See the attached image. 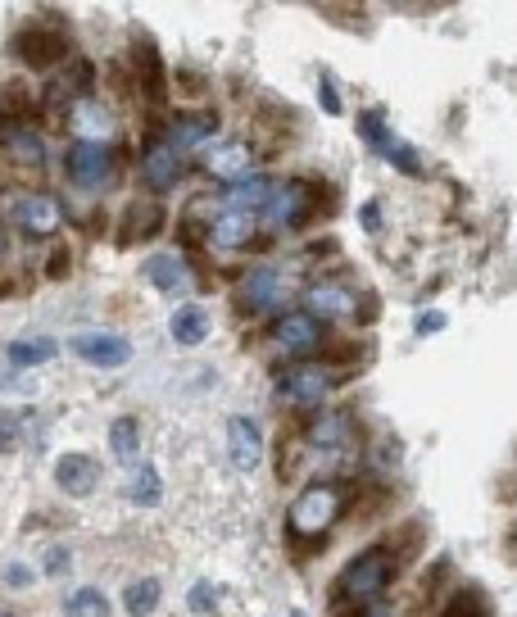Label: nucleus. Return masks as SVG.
<instances>
[{"instance_id":"nucleus-29","label":"nucleus","mask_w":517,"mask_h":617,"mask_svg":"<svg viewBox=\"0 0 517 617\" xmlns=\"http://www.w3.org/2000/svg\"><path fill=\"white\" fill-rule=\"evenodd\" d=\"M105 613H109V599L96 586H82L64 599V617H105Z\"/></svg>"},{"instance_id":"nucleus-33","label":"nucleus","mask_w":517,"mask_h":617,"mask_svg":"<svg viewBox=\"0 0 517 617\" xmlns=\"http://www.w3.org/2000/svg\"><path fill=\"white\" fill-rule=\"evenodd\" d=\"M23 413H14V409H0V454H14L19 450V441H23Z\"/></svg>"},{"instance_id":"nucleus-14","label":"nucleus","mask_w":517,"mask_h":617,"mask_svg":"<svg viewBox=\"0 0 517 617\" xmlns=\"http://www.w3.org/2000/svg\"><path fill=\"white\" fill-rule=\"evenodd\" d=\"M100 481V468L91 454H59L55 463V486L64 490V495H73V500H82V495H91Z\"/></svg>"},{"instance_id":"nucleus-3","label":"nucleus","mask_w":517,"mask_h":617,"mask_svg":"<svg viewBox=\"0 0 517 617\" xmlns=\"http://www.w3.org/2000/svg\"><path fill=\"white\" fill-rule=\"evenodd\" d=\"M309 214H313V187L300 182V177L277 182L273 196L264 200V223L273 227V232H295V227L309 223Z\"/></svg>"},{"instance_id":"nucleus-17","label":"nucleus","mask_w":517,"mask_h":617,"mask_svg":"<svg viewBox=\"0 0 517 617\" xmlns=\"http://www.w3.org/2000/svg\"><path fill=\"white\" fill-rule=\"evenodd\" d=\"M250 236H254V214H241V209H223L209 223L214 250H241V245H250Z\"/></svg>"},{"instance_id":"nucleus-40","label":"nucleus","mask_w":517,"mask_h":617,"mask_svg":"<svg viewBox=\"0 0 517 617\" xmlns=\"http://www.w3.org/2000/svg\"><path fill=\"white\" fill-rule=\"evenodd\" d=\"M381 209H377V200H368V205H363V227H368V232H377V227H381Z\"/></svg>"},{"instance_id":"nucleus-1","label":"nucleus","mask_w":517,"mask_h":617,"mask_svg":"<svg viewBox=\"0 0 517 617\" xmlns=\"http://www.w3.org/2000/svg\"><path fill=\"white\" fill-rule=\"evenodd\" d=\"M341 513H345L341 486L318 481V486H304L300 495H295L291 513H286V531H291L295 540H318V536H327V531L336 527Z\"/></svg>"},{"instance_id":"nucleus-42","label":"nucleus","mask_w":517,"mask_h":617,"mask_svg":"<svg viewBox=\"0 0 517 617\" xmlns=\"http://www.w3.org/2000/svg\"><path fill=\"white\" fill-rule=\"evenodd\" d=\"M363 617H395V613H391V608H381V604H372V608H368V613H363Z\"/></svg>"},{"instance_id":"nucleus-43","label":"nucleus","mask_w":517,"mask_h":617,"mask_svg":"<svg viewBox=\"0 0 517 617\" xmlns=\"http://www.w3.org/2000/svg\"><path fill=\"white\" fill-rule=\"evenodd\" d=\"M0 255H5V232H0Z\"/></svg>"},{"instance_id":"nucleus-35","label":"nucleus","mask_w":517,"mask_h":617,"mask_svg":"<svg viewBox=\"0 0 517 617\" xmlns=\"http://www.w3.org/2000/svg\"><path fill=\"white\" fill-rule=\"evenodd\" d=\"M5 586H14V590L32 586V568H28V563H10V568H5Z\"/></svg>"},{"instance_id":"nucleus-24","label":"nucleus","mask_w":517,"mask_h":617,"mask_svg":"<svg viewBox=\"0 0 517 617\" xmlns=\"http://www.w3.org/2000/svg\"><path fill=\"white\" fill-rule=\"evenodd\" d=\"M159 227H164V209L159 205H132L127 209V223H123V232H118V241H141V236H155Z\"/></svg>"},{"instance_id":"nucleus-22","label":"nucleus","mask_w":517,"mask_h":617,"mask_svg":"<svg viewBox=\"0 0 517 617\" xmlns=\"http://www.w3.org/2000/svg\"><path fill=\"white\" fill-rule=\"evenodd\" d=\"M91 78H96V69H91L87 59H78V64H73V73H64V78L50 82L46 100H50V105H64V100H69V105H78L82 91L91 87Z\"/></svg>"},{"instance_id":"nucleus-12","label":"nucleus","mask_w":517,"mask_h":617,"mask_svg":"<svg viewBox=\"0 0 517 617\" xmlns=\"http://www.w3.org/2000/svg\"><path fill=\"white\" fill-rule=\"evenodd\" d=\"M273 345L286 354H313L322 345V323L309 314H282L273 323Z\"/></svg>"},{"instance_id":"nucleus-30","label":"nucleus","mask_w":517,"mask_h":617,"mask_svg":"<svg viewBox=\"0 0 517 617\" xmlns=\"http://www.w3.org/2000/svg\"><path fill=\"white\" fill-rule=\"evenodd\" d=\"M445 617H490V604H486V595H481V590L459 586L454 595H449Z\"/></svg>"},{"instance_id":"nucleus-2","label":"nucleus","mask_w":517,"mask_h":617,"mask_svg":"<svg viewBox=\"0 0 517 617\" xmlns=\"http://www.w3.org/2000/svg\"><path fill=\"white\" fill-rule=\"evenodd\" d=\"M391 581H395V554L386 545H372L345 563L341 581H336V599L341 604H372Z\"/></svg>"},{"instance_id":"nucleus-32","label":"nucleus","mask_w":517,"mask_h":617,"mask_svg":"<svg viewBox=\"0 0 517 617\" xmlns=\"http://www.w3.org/2000/svg\"><path fill=\"white\" fill-rule=\"evenodd\" d=\"M377 155H381V159H391V164H395V168H400V173H422L418 155H413V150H409V146H404V141H400V137H391V132H386V137H381Z\"/></svg>"},{"instance_id":"nucleus-36","label":"nucleus","mask_w":517,"mask_h":617,"mask_svg":"<svg viewBox=\"0 0 517 617\" xmlns=\"http://www.w3.org/2000/svg\"><path fill=\"white\" fill-rule=\"evenodd\" d=\"M318 91H322V109H327V114H341V96H336V87H332L327 73L318 78Z\"/></svg>"},{"instance_id":"nucleus-5","label":"nucleus","mask_w":517,"mask_h":617,"mask_svg":"<svg viewBox=\"0 0 517 617\" xmlns=\"http://www.w3.org/2000/svg\"><path fill=\"white\" fill-rule=\"evenodd\" d=\"M291 295V277L282 268H254V273L241 277V291H236V304H241L245 314H273L277 304H286Z\"/></svg>"},{"instance_id":"nucleus-4","label":"nucleus","mask_w":517,"mask_h":617,"mask_svg":"<svg viewBox=\"0 0 517 617\" xmlns=\"http://www.w3.org/2000/svg\"><path fill=\"white\" fill-rule=\"evenodd\" d=\"M64 168H69L73 187L100 191V187H109V177H114V150H109V141H73Z\"/></svg>"},{"instance_id":"nucleus-45","label":"nucleus","mask_w":517,"mask_h":617,"mask_svg":"<svg viewBox=\"0 0 517 617\" xmlns=\"http://www.w3.org/2000/svg\"><path fill=\"white\" fill-rule=\"evenodd\" d=\"M295 617H300V613H295Z\"/></svg>"},{"instance_id":"nucleus-38","label":"nucleus","mask_w":517,"mask_h":617,"mask_svg":"<svg viewBox=\"0 0 517 617\" xmlns=\"http://www.w3.org/2000/svg\"><path fill=\"white\" fill-rule=\"evenodd\" d=\"M64 568H69V549H64V545H55V549H50V554H46V572H50V577H55V572H64Z\"/></svg>"},{"instance_id":"nucleus-15","label":"nucleus","mask_w":517,"mask_h":617,"mask_svg":"<svg viewBox=\"0 0 517 617\" xmlns=\"http://www.w3.org/2000/svg\"><path fill=\"white\" fill-rule=\"evenodd\" d=\"M141 177H146L150 191H173L177 182H182V155H173L164 141H155V146H146V155H141Z\"/></svg>"},{"instance_id":"nucleus-39","label":"nucleus","mask_w":517,"mask_h":617,"mask_svg":"<svg viewBox=\"0 0 517 617\" xmlns=\"http://www.w3.org/2000/svg\"><path fill=\"white\" fill-rule=\"evenodd\" d=\"M440 327H445V314H436V309L418 318V336H431V332H440Z\"/></svg>"},{"instance_id":"nucleus-21","label":"nucleus","mask_w":517,"mask_h":617,"mask_svg":"<svg viewBox=\"0 0 517 617\" xmlns=\"http://www.w3.org/2000/svg\"><path fill=\"white\" fill-rule=\"evenodd\" d=\"M168 332H173L177 345H200L209 336V314L200 304H182V309L168 318Z\"/></svg>"},{"instance_id":"nucleus-28","label":"nucleus","mask_w":517,"mask_h":617,"mask_svg":"<svg viewBox=\"0 0 517 617\" xmlns=\"http://www.w3.org/2000/svg\"><path fill=\"white\" fill-rule=\"evenodd\" d=\"M5 150H10L19 164H32V168L46 159V146H41V137H37V132H28V128H10V132H5Z\"/></svg>"},{"instance_id":"nucleus-26","label":"nucleus","mask_w":517,"mask_h":617,"mask_svg":"<svg viewBox=\"0 0 517 617\" xmlns=\"http://www.w3.org/2000/svg\"><path fill=\"white\" fill-rule=\"evenodd\" d=\"M159 595H164V590H159V581L155 577H141V581H132V586L123 590V608L132 617H150L159 608Z\"/></svg>"},{"instance_id":"nucleus-31","label":"nucleus","mask_w":517,"mask_h":617,"mask_svg":"<svg viewBox=\"0 0 517 617\" xmlns=\"http://www.w3.org/2000/svg\"><path fill=\"white\" fill-rule=\"evenodd\" d=\"M109 445H114L118 459H132V454L141 450V427H137V418H118L114 427H109Z\"/></svg>"},{"instance_id":"nucleus-7","label":"nucleus","mask_w":517,"mask_h":617,"mask_svg":"<svg viewBox=\"0 0 517 617\" xmlns=\"http://www.w3.org/2000/svg\"><path fill=\"white\" fill-rule=\"evenodd\" d=\"M10 218L28 236H50V232H59V223H64V205H59L55 196H46V191H23V196H14Z\"/></svg>"},{"instance_id":"nucleus-44","label":"nucleus","mask_w":517,"mask_h":617,"mask_svg":"<svg viewBox=\"0 0 517 617\" xmlns=\"http://www.w3.org/2000/svg\"><path fill=\"white\" fill-rule=\"evenodd\" d=\"M0 617H14V613H10V608H0Z\"/></svg>"},{"instance_id":"nucleus-16","label":"nucleus","mask_w":517,"mask_h":617,"mask_svg":"<svg viewBox=\"0 0 517 617\" xmlns=\"http://www.w3.org/2000/svg\"><path fill=\"white\" fill-rule=\"evenodd\" d=\"M250 159L254 155H250V146H245V141H214V146H209V155H205V168L232 187V182L250 177Z\"/></svg>"},{"instance_id":"nucleus-8","label":"nucleus","mask_w":517,"mask_h":617,"mask_svg":"<svg viewBox=\"0 0 517 617\" xmlns=\"http://www.w3.org/2000/svg\"><path fill=\"white\" fill-rule=\"evenodd\" d=\"M14 55L28 64V69H55L59 59L69 55V37L59 28H23L14 41Z\"/></svg>"},{"instance_id":"nucleus-10","label":"nucleus","mask_w":517,"mask_h":617,"mask_svg":"<svg viewBox=\"0 0 517 617\" xmlns=\"http://www.w3.org/2000/svg\"><path fill=\"white\" fill-rule=\"evenodd\" d=\"M73 354L82 363H91V368H123L132 359V345L114 332H82L73 336Z\"/></svg>"},{"instance_id":"nucleus-27","label":"nucleus","mask_w":517,"mask_h":617,"mask_svg":"<svg viewBox=\"0 0 517 617\" xmlns=\"http://www.w3.org/2000/svg\"><path fill=\"white\" fill-rule=\"evenodd\" d=\"M159 495H164V481H159V472L150 468V463H141V468L132 472V481H127V500L141 504V509H150V504H159Z\"/></svg>"},{"instance_id":"nucleus-9","label":"nucleus","mask_w":517,"mask_h":617,"mask_svg":"<svg viewBox=\"0 0 517 617\" xmlns=\"http://www.w3.org/2000/svg\"><path fill=\"white\" fill-rule=\"evenodd\" d=\"M304 314L318 318V323H341V318H354V309H359V300H354L350 286L341 282H313L309 291H304Z\"/></svg>"},{"instance_id":"nucleus-34","label":"nucleus","mask_w":517,"mask_h":617,"mask_svg":"<svg viewBox=\"0 0 517 617\" xmlns=\"http://www.w3.org/2000/svg\"><path fill=\"white\" fill-rule=\"evenodd\" d=\"M359 132L368 137V146H372V150L381 146V137H386V118H381V109H368V114L359 118Z\"/></svg>"},{"instance_id":"nucleus-25","label":"nucleus","mask_w":517,"mask_h":617,"mask_svg":"<svg viewBox=\"0 0 517 617\" xmlns=\"http://www.w3.org/2000/svg\"><path fill=\"white\" fill-rule=\"evenodd\" d=\"M59 354V345L50 341V336H28V341H14L10 345V363L14 368H41V363H50Z\"/></svg>"},{"instance_id":"nucleus-23","label":"nucleus","mask_w":517,"mask_h":617,"mask_svg":"<svg viewBox=\"0 0 517 617\" xmlns=\"http://www.w3.org/2000/svg\"><path fill=\"white\" fill-rule=\"evenodd\" d=\"M73 128L82 132V141H105V137H109V128H114V118H109L105 109L96 105V100L82 96L78 105H73Z\"/></svg>"},{"instance_id":"nucleus-19","label":"nucleus","mask_w":517,"mask_h":617,"mask_svg":"<svg viewBox=\"0 0 517 617\" xmlns=\"http://www.w3.org/2000/svg\"><path fill=\"white\" fill-rule=\"evenodd\" d=\"M273 196V182L264 173H250L241 182L227 187V209H241V214H254V209H264V200Z\"/></svg>"},{"instance_id":"nucleus-41","label":"nucleus","mask_w":517,"mask_h":617,"mask_svg":"<svg viewBox=\"0 0 517 617\" xmlns=\"http://www.w3.org/2000/svg\"><path fill=\"white\" fill-rule=\"evenodd\" d=\"M64 268H69V255H64V250H59V255L50 259V277H59V273H64Z\"/></svg>"},{"instance_id":"nucleus-37","label":"nucleus","mask_w":517,"mask_h":617,"mask_svg":"<svg viewBox=\"0 0 517 617\" xmlns=\"http://www.w3.org/2000/svg\"><path fill=\"white\" fill-rule=\"evenodd\" d=\"M191 608H196V613H205V608H214V586H205V581H200V586L191 590Z\"/></svg>"},{"instance_id":"nucleus-13","label":"nucleus","mask_w":517,"mask_h":617,"mask_svg":"<svg viewBox=\"0 0 517 617\" xmlns=\"http://www.w3.org/2000/svg\"><path fill=\"white\" fill-rule=\"evenodd\" d=\"M214 132H218V118L214 114H177L173 123L164 128V146L173 150V155H186V150H196V146H205V141H214Z\"/></svg>"},{"instance_id":"nucleus-11","label":"nucleus","mask_w":517,"mask_h":617,"mask_svg":"<svg viewBox=\"0 0 517 617\" xmlns=\"http://www.w3.org/2000/svg\"><path fill=\"white\" fill-rule=\"evenodd\" d=\"M227 459L236 472H254L264 459V431L254 418H232L227 422Z\"/></svg>"},{"instance_id":"nucleus-6","label":"nucleus","mask_w":517,"mask_h":617,"mask_svg":"<svg viewBox=\"0 0 517 617\" xmlns=\"http://www.w3.org/2000/svg\"><path fill=\"white\" fill-rule=\"evenodd\" d=\"M336 382H341V377H336L332 368H322V363H295V368H286V373L277 377V395L291 404H322L332 395Z\"/></svg>"},{"instance_id":"nucleus-18","label":"nucleus","mask_w":517,"mask_h":617,"mask_svg":"<svg viewBox=\"0 0 517 617\" xmlns=\"http://www.w3.org/2000/svg\"><path fill=\"white\" fill-rule=\"evenodd\" d=\"M350 436H354L350 413L327 409L309 422V445H318V450H341V445H350Z\"/></svg>"},{"instance_id":"nucleus-20","label":"nucleus","mask_w":517,"mask_h":617,"mask_svg":"<svg viewBox=\"0 0 517 617\" xmlns=\"http://www.w3.org/2000/svg\"><path fill=\"white\" fill-rule=\"evenodd\" d=\"M146 277L159 286V291H191V268H186L177 255H150Z\"/></svg>"}]
</instances>
